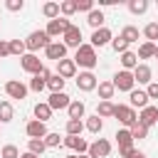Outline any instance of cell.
Returning a JSON list of instances; mask_svg holds the SVG:
<instances>
[{
    "label": "cell",
    "instance_id": "obj_8",
    "mask_svg": "<svg viewBox=\"0 0 158 158\" xmlns=\"http://www.w3.org/2000/svg\"><path fill=\"white\" fill-rule=\"evenodd\" d=\"M27 91H30V86H25V84H22V81H17V79L5 81V94H7L10 99H25V96H27Z\"/></svg>",
    "mask_w": 158,
    "mask_h": 158
},
{
    "label": "cell",
    "instance_id": "obj_26",
    "mask_svg": "<svg viewBox=\"0 0 158 158\" xmlns=\"http://www.w3.org/2000/svg\"><path fill=\"white\" fill-rule=\"evenodd\" d=\"M156 49H158L156 42H143V44L138 47V59H151V57H156Z\"/></svg>",
    "mask_w": 158,
    "mask_h": 158
},
{
    "label": "cell",
    "instance_id": "obj_49",
    "mask_svg": "<svg viewBox=\"0 0 158 158\" xmlns=\"http://www.w3.org/2000/svg\"><path fill=\"white\" fill-rule=\"evenodd\" d=\"M118 0H99V7H109V5H116Z\"/></svg>",
    "mask_w": 158,
    "mask_h": 158
},
{
    "label": "cell",
    "instance_id": "obj_37",
    "mask_svg": "<svg viewBox=\"0 0 158 158\" xmlns=\"http://www.w3.org/2000/svg\"><path fill=\"white\" fill-rule=\"evenodd\" d=\"M42 89H47V79L42 77V74H35L32 79H30V91H42Z\"/></svg>",
    "mask_w": 158,
    "mask_h": 158
},
{
    "label": "cell",
    "instance_id": "obj_2",
    "mask_svg": "<svg viewBox=\"0 0 158 158\" xmlns=\"http://www.w3.org/2000/svg\"><path fill=\"white\" fill-rule=\"evenodd\" d=\"M52 42V37L47 35V30H35V32H30V37L25 40V44H27V49H30V54H35L37 49H47V44Z\"/></svg>",
    "mask_w": 158,
    "mask_h": 158
},
{
    "label": "cell",
    "instance_id": "obj_11",
    "mask_svg": "<svg viewBox=\"0 0 158 158\" xmlns=\"http://www.w3.org/2000/svg\"><path fill=\"white\" fill-rule=\"evenodd\" d=\"M62 146H67V148H72V151H77L79 156H84V153H89V143L81 138V136H64V141H62Z\"/></svg>",
    "mask_w": 158,
    "mask_h": 158
},
{
    "label": "cell",
    "instance_id": "obj_29",
    "mask_svg": "<svg viewBox=\"0 0 158 158\" xmlns=\"http://www.w3.org/2000/svg\"><path fill=\"white\" fill-rule=\"evenodd\" d=\"M121 37L128 42V44H133V42H138V37H141V32H138V27H133V25H126L123 30H121Z\"/></svg>",
    "mask_w": 158,
    "mask_h": 158
},
{
    "label": "cell",
    "instance_id": "obj_46",
    "mask_svg": "<svg viewBox=\"0 0 158 158\" xmlns=\"http://www.w3.org/2000/svg\"><path fill=\"white\" fill-rule=\"evenodd\" d=\"M146 94H148V99H158V81H151L146 86Z\"/></svg>",
    "mask_w": 158,
    "mask_h": 158
},
{
    "label": "cell",
    "instance_id": "obj_51",
    "mask_svg": "<svg viewBox=\"0 0 158 158\" xmlns=\"http://www.w3.org/2000/svg\"><path fill=\"white\" fill-rule=\"evenodd\" d=\"M67 158H89V156H86V153H84V156H79V153H74V156H67Z\"/></svg>",
    "mask_w": 158,
    "mask_h": 158
},
{
    "label": "cell",
    "instance_id": "obj_14",
    "mask_svg": "<svg viewBox=\"0 0 158 158\" xmlns=\"http://www.w3.org/2000/svg\"><path fill=\"white\" fill-rule=\"evenodd\" d=\"M138 121L146 126V128H151L153 123H158V106H146V109H141V114H138Z\"/></svg>",
    "mask_w": 158,
    "mask_h": 158
},
{
    "label": "cell",
    "instance_id": "obj_4",
    "mask_svg": "<svg viewBox=\"0 0 158 158\" xmlns=\"http://www.w3.org/2000/svg\"><path fill=\"white\" fill-rule=\"evenodd\" d=\"M114 116L126 126V128H131L136 121H138V114H136V109H131L128 104H118L116 106V111H114Z\"/></svg>",
    "mask_w": 158,
    "mask_h": 158
},
{
    "label": "cell",
    "instance_id": "obj_42",
    "mask_svg": "<svg viewBox=\"0 0 158 158\" xmlns=\"http://www.w3.org/2000/svg\"><path fill=\"white\" fill-rule=\"evenodd\" d=\"M42 141H44V146H47V148H57V146H62V141H64V138H59V133L49 131V133H47Z\"/></svg>",
    "mask_w": 158,
    "mask_h": 158
},
{
    "label": "cell",
    "instance_id": "obj_53",
    "mask_svg": "<svg viewBox=\"0 0 158 158\" xmlns=\"http://www.w3.org/2000/svg\"><path fill=\"white\" fill-rule=\"evenodd\" d=\"M156 59H158V49H156Z\"/></svg>",
    "mask_w": 158,
    "mask_h": 158
},
{
    "label": "cell",
    "instance_id": "obj_45",
    "mask_svg": "<svg viewBox=\"0 0 158 158\" xmlns=\"http://www.w3.org/2000/svg\"><path fill=\"white\" fill-rule=\"evenodd\" d=\"M5 7H7L10 12H20V10L25 7V2H22V0H7V2H5Z\"/></svg>",
    "mask_w": 158,
    "mask_h": 158
},
{
    "label": "cell",
    "instance_id": "obj_30",
    "mask_svg": "<svg viewBox=\"0 0 158 158\" xmlns=\"http://www.w3.org/2000/svg\"><path fill=\"white\" fill-rule=\"evenodd\" d=\"M64 81H67V79H62L59 74H52V77L47 79V89H49L52 94H57V91H64Z\"/></svg>",
    "mask_w": 158,
    "mask_h": 158
},
{
    "label": "cell",
    "instance_id": "obj_6",
    "mask_svg": "<svg viewBox=\"0 0 158 158\" xmlns=\"http://www.w3.org/2000/svg\"><path fill=\"white\" fill-rule=\"evenodd\" d=\"M20 67L25 69V72H30L32 77L35 74H42V69H44V64H42V59L37 57V54H25V57H20Z\"/></svg>",
    "mask_w": 158,
    "mask_h": 158
},
{
    "label": "cell",
    "instance_id": "obj_9",
    "mask_svg": "<svg viewBox=\"0 0 158 158\" xmlns=\"http://www.w3.org/2000/svg\"><path fill=\"white\" fill-rule=\"evenodd\" d=\"M62 42H64V47L69 49V47H74V49H79L84 42H81V30L77 27V25H72L67 32H64V37H62Z\"/></svg>",
    "mask_w": 158,
    "mask_h": 158
},
{
    "label": "cell",
    "instance_id": "obj_28",
    "mask_svg": "<svg viewBox=\"0 0 158 158\" xmlns=\"http://www.w3.org/2000/svg\"><path fill=\"white\" fill-rule=\"evenodd\" d=\"M59 12H62V10H59V2H44V5H42V15H44L47 20H57Z\"/></svg>",
    "mask_w": 158,
    "mask_h": 158
},
{
    "label": "cell",
    "instance_id": "obj_25",
    "mask_svg": "<svg viewBox=\"0 0 158 158\" xmlns=\"http://www.w3.org/2000/svg\"><path fill=\"white\" fill-rule=\"evenodd\" d=\"M114 138H116V143H118V148H126V146H133V136H131V131H128V128H118Z\"/></svg>",
    "mask_w": 158,
    "mask_h": 158
},
{
    "label": "cell",
    "instance_id": "obj_54",
    "mask_svg": "<svg viewBox=\"0 0 158 158\" xmlns=\"http://www.w3.org/2000/svg\"><path fill=\"white\" fill-rule=\"evenodd\" d=\"M0 126H2V123H0Z\"/></svg>",
    "mask_w": 158,
    "mask_h": 158
},
{
    "label": "cell",
    "instance_id": "obj_5",
    "mask_svg": "<svg viewBox=\"0 0 158 158\" xmlns=\"http://www.w3.org/2000/svg\"><path fill=\"white\" fill-rule=\"evenodd\" d=\"M72 27V22H69V17H57V20H49L47 22V35L49 37H64V32Z\"/></svg>",
    "mask_w": 158,
    "mask_h": 158
},
{
    "label": "cell",
    "instance_id": "obj_33",
    "mask_svg": "<svg viewBox=\"0 0 158 158\" xmlns=\"http://www.w3.org/2000/svg\"><path fill=\"white\" fill-rule=\"evenodd\" d=\"M27 151L35 153V156H42V153L47 151V146H44L42 138H30V141H27Z\"/></svg>",
    "mask_w": 158,
    "mask_h": 158
},
{
    "label": "cell",
    "instance_id": "obj_15",
    "mask_svg": "<svg viewBox=\"0 0 158 158\" xmlns=\"http://www.w3.org/2000/svg\"><path fill=\"white\" fill-rule=\"evenodd\" d=\"M47 104H49V109H52V111H57V109H69L72 99H69L64 91H57V94H49Z\"/></svg>",
    "mask_w": 158,
    "mask_h": 158
},
{
    "label": "cell",
    "instance_id": "obj_41",
    "mask_svg": "<svg viewBox=\"0 0 158 158\" xmlns=\"http://www.w3.org/2000/svg\"><path fill=\"white\" fill-rule=\"evenodd\" d=\"M111 47H114V52H116V54H123V52H128V42H126L121 35L111 40Z\"/></svg>",
    "mask_w": 158,
    "mask_h": 158
},
{
    "label": "cell",
    "instance_id": "obj_50",
    "mask_svg": "<svg viewBox=\"0 0 158 158\" xmlns=\"http://www.w3.org/2000/svg\"><path fill=\"white\" fill-rule=\"evenodd\" d=\"M20 158H40V156H35V153H30V151H27V153H22Z\"/></svg>",
    "mask_w": 158,
    "mask_h": 158
},
{
    "label": "cell",
    "instance_id": "obj_43",
    "mask_svg": "<svg viewBox=\"0 0 158 158\" xmlns=\"http://www.w3.org/2000/svg\"><path fill=\"white\" fill-rule=\"evenodd\" d=\"M22 153L17 151V146H12V143H7V146H2V151H0V158H20Z\"/></svg>",
    "mask_w": 158,
    "mask_h": 158
},
{
    "label": "cell",
    "instance_id": "obj_38",
    "mask_svg": "<svg viewBox=\"0 0 158 158\" xmlns=\"http://www.w3.org/2000/svg\"><path fill=\"white\" fill-rule=\"evenodd\" d=\"M25 40H10V54H17V57H25Z\"/></svg>",
    "mask_w": 158,
    "mask_h": 158
},
{
    "label": "cell",
    "instance_id": "obj_35",
    "mask_svg": "<svg viewBox=\"0 0 158 158\" xmlns=\"http://www.w3.org/2000/svg\"><path fill=\"white\" fill-rule=\"evenodd\" d=\"M143 37H146V42H156L158 44V22H148L143 27Z\"/></svg>",
    "mask_w": 158,
    "mask_h": 158
},
{
    "label": "cell",
    "instance_id": "obj_17",
    "mask_svg": "<svg viewBox=\"0 0 158 158\" xmlns=\"http://www.w3.org/2000/svg\"><path fill=\"white\" fill-rule=\"evenodd\" d=\"M57 74H59L62 79L77 77V64H74V59H62V62H57Z\"/></svg>",
    "mask_w": 158,
    "mask_h": 158
},
{
    "label": "cell",
    "instance_id": "obj_10",
    "mask_svg": "<svg viewBox=\"0 0 158 158\" xmlns=\"http://www.w3.org/2000/svg\"><path fill=\"white\" fill-rule=\"evenodd\" d=\"M96 86H99V81H96L94 72H79V74H77V89H81V91H94Z\"/></svg>",
    "mask_w": 158,
    "mask_h": 158
},
{
    "label": "cell",
    "instance_id": "obj_44",
    "mask_svg": "<svg viewBox=\"0 0 158 158\" xmlns=\"http://www.w3.org/2000/svg\"><path fill=\"white\" fill-rule=\"evenodd\" d=\"M94 10V0H77V12H91Z\"/></svg>",
    "mask_w": 158,
    "mask_h": 158
},
{
    "label": "cell",
    "instance_id": "obj_48",
    "mask_svg": "<svg viewBox=\"0 0 158 158\" xmlns=\"http://www.w3.org/2000/svg\"><path fill=\"white\" fill-rule=\"evenodd\" d=\"M7 54H10V42L7 40H0V59L7 57Z\"/></svg>",
    "mask_w": 158,
    "mask_h": 158
},
{
    "label": "cell",
    "instance_id": "obj_31",
    "mask_svg": "<svg viewBox=\"0 0 158 158\" xmlns=\"http://www.w3.org/2000/svg\"><path fill=\"white\" fill-rule=\"evenodd\" d=\"M84 126H86V131H89V133H101V128H104V118H99V116L94 114V116H89V118H86V123H84Z\"/></svg>",
    "mask_w": 158,
    "mask_h": 158
},
{
    "label": "cell",
    "instance_id": "obj_21",
    "mask_svg": "<svg viewBox=\"0 0 158 158\" xmlns=\"http://www.w3.org/2000/svg\"><path fill=\"white\" fill-rule=\"evenodd\" d=\"M67 114H69V118H84V114H86V106H84V101H79V99H72V104H69V109H67Z\"/></svg>",
    "mask_w": 158,
    "mask_h": 158
},
{
    "label": "cell",
    "instance_id": "obj_18",
    "mask_svg": "<svg viewBox=\"0 0 158 158\" xmlns=\"http://www.w3.org/2000/svg\"><path fill=\"white\" fill-rule=\"evenodd\" d=\"M128 99H131V109H146L148 106V94H146V89H133L131 94H128Z\"/></svg>",
    "mask_w": 158,
    "mask_h": 158
},
{
    "label": "cell",
    "instance_id": "obj_12",
    "mask_svg": "<svg viewBox=\"0 0 158 158\" xmlns=\"http://www.w3.org/2000/svg\"><path fill=\"white\" fill-rule=\"evenodd\" d=\"M111 40H114L111 30H109V27H101V30H94V32H91V42H89V44L96 49V47H104V44H109Z\"/></svg>",
    "mask_w": 158,
    "mask_h": 158
},
{
    "label": "cell",
    "instance_id": "obj_27",
    "mask_svg": "<svg viewBox=\"0 0 158 158\" xmlns=\"http://www.w3.org/2000/svg\"><path fill=\"white\" fill-rule=\"evenodd\" d=\"M114 111H116V104H111V101H99V106H96L99 118H109V116H114Z\"/></svg>",
    "mask_w": 158,
    "mask_h": 158
},
{
    "label": "cell",
    "instance_id": "obj_52",
    "mask_svg": "<svg viewBox=\"0 0 158 158\" xmlns=\"http://www.w3.org/2000/svg\"><path fill=\"white\" fill-rule=\"evenodd\" d=\"M133 158H146V156H143L141 151H136V153H133Z\"/></svg>",
    "mask_w": 158,
    "mask_h": 158
},
{
    "label": "cell",
    "instance_id": "obj_20",
    "mask_svg": "<svg viewBox=\"0 0 158 158\" xmlns=\"http://www.w3.org/2000/svg\"><path fill=\"white\" fill-rule=\"evenodd\" d=\"M35 118L37 121H42V123H47L49 118H52V109H49V104L47 101H40V104H35Z\"/></svg>",
    "mask_w": 158,
    "mask_h": 158
},
{
    "label": "cell",
    "instance_id": "obj_47",
    "mask_svg": "<svg viewBox=\"0 0 158 158\" xmlns=\"http://www.w3.org/2000/svg\"><path fill=\"white\" fill-rule=\"evenodd\" d=\"M133 153H136V148H133V146H126V148H118V156H121V158H133Z\"/></svg>",
    "mask_w": 158,
    "mask_h": 158
},
{
    "label": "cell",
    "instance_id": "obj_16",
    "mask_svg": "<svg viewBox=\"0 0 158 158\" xmlns=\"http://www.w3.org/2000/svg\"><path fill=\"white\" fill-rule=\"evenodd\" d=\"M25 133L30 136V138H44L49 131H47V126L42 123V121H37V118H32L27 126H25Z\"/></svg>",
    "mask_w": 158,
    "mask_h": 158
},
{
    "label": "cell",
    "instance_id": "obj_32",
    "mask_svg": "<svg viewBox=\"0 0 158 158\" xmlns=\"http://www.w3.org/2000/svg\"><path fill=\"white\" fill-rule=\"evenodd\" d=\"M84 128H86V126H84V121H79V118H69V121H67V136H81Z\"/></svg>",
    "mask_w": 158,
    "mask_h": 158
},
{
    "label": "cell",
    "instance_id": "obj_39",
    "mask_svg": "<svg viewBox=\"0 0 158 158\" xmlns=\"http://www.w3.org/2000/svg\"><path fill=\"white\" fill-rule=\"evenodd\" d=\"M128 131H131V136H133V141H136V138L141 141V138H146V136H148V128H146V126H143L141 121H136V123H133V126H131Z\"/></svg>",
    "mask_w": 158,
    "mask_h": 158
},
{
    "label": "cell",
    "instance_id": "obj_34",
    "mask_svg": "<svg viewBox=\"0 0 158 158\" xmlns=\"http://www.w3.org/2000/svg\"><path fill=\"white\" fill-rule=\"evenodd\" d=\"M12 116H15V111H12V104H10V101H0V123H7V121H12Z\"/></svg>",
    "mask_w": 158,
    "mask_h": 158
},
{
    "label": "cell",
    "instance_id": "obj_23",
    "mask_svg": "<svg viewBox=\"0 0 158 158\" xmlns=\"http://www.w3.org/2000/svg\"><path fill=\"white\" fill-rule=\"evenodd\" d=\"M121 67H123L126 72H133V69L138 67V54H136V52H131V49H128V52H123V54H121Z\"/></svg>",
    "mask_w": 158,
    "mask_h": 158
},
{
    "label": "cell",
    "instance_id": "obj_7",
    "mask_svg": "<svg viewBox=\"0 0 158 158\" xmlns=\"http://www.w3.org/2000/svg\"><path fill=\"white\" fill-rule=\"evenodd\" d=\"M111 153V143L106 141V138H96L94 143H89V158H106Z\"/></svg>",
    "mask_w": 158,
    "mask_h": 158
},
{
    "label": "cell",
    "instance_id": "obj_40",
    "mask_svg": "<svg viewBox=\"0 0 158 158\" xmlns=\"http://www.w3.org/2000/svg\"><path fill=\"white\" fill-rule=\"evenodd\" d=\"M59 10H62V17L74 15V12H77V0H64V2H59Z\"/></svg>",
    "mask_w": 158,
    "mask_h": 158
},
{
    "label": "cell",
    "instance_id": "obj_24",
    "mask_svg": "<svg viewBox=\"0 0 158 158\" xmlns=\"http://www.w3.org/2000/svg\"><path fill=\"white\" fill-rule=\"evenodd\" d=\"M96 89H99V99H101V101H111V99H114V91H116V89H114L111 81H99Z\"/></svg>",
    "mask_w": 158,
    "mask_h": 158
},
{
    "label": "cell",
    "instance_id": "obj_22",
    "mask_svg": "<svg viewBox=\"0 0 158 158\" xmlns=\"http://www.w3.org/2000/svg\"><path fill=\"white\" fill-rule=\"evenodd\" d=\"M104 20H106V17H104L101 7H99V10L94 7V10L86 15V22H89V27H94V30H101V27H104Z\"/></svg>",
    "mask_w": 158,
    "mask_h": 158
},
{
    "label": "cell",
    "instance_id": "obj_36",
    "mask_svg": "<svg viewBox=\"0 0 158 158\" xmlns=\"http://www.w3.org/2000/svg\"><path fill=\"white\" fill-rule=\"evenodd\" d=\"M128 10L133 15H143L148 10V0H128Z\"/></svg>",
    "mask_w": 158,
    "mask_h": 158
},
{
    "label": "cell",
    "instance_id": "obj_3",
    "mask_svg": "<svg viewBox=\"0 0 158 158\" xmlns=\"http://www.w3.org/2000/svg\"><path fill=\"white\" fill-rule=\"evenodd\" d=\"M111 84H114V89H118V91H133V86H136V79H133V72H126V69H121V72H116L114 74V79H111Z\"/></svg>",
    "mask_w": 158,
    "mask_h": 158
},
{
    "label": "cell",
    "instance_id": "obj_1",
    "mask_svg": "<svg viewBox=\"0 0 158 158\" xmlns=\"http://www.w3.org/2000/svg\"><path fill=\"white\" fill-rule=\"evenodd\" d=\"M96 62H99V57H96V49H94L91 44H81V47L74 52V64H77V67H84L86 72H91V69L96 67Z\"/></svg>",
    "mask_w": 158,
    "mask_h": 158
},
{
    "label": "cell",
    "instance_id": "obj_13",
    "mask_svg": "<svg viewBox=\"0 0 158 158\" xmlns=\"http://www.w3.org/2000/svg\"><path fill=\"white\" fill-rule=\"evenodd\" d=\"M44 54H47V59L62 62V59H67V47H64V42H49L47 49H44Z\"/></svg>",
    "mask_w": 158,
    "mask_h": 158
},
{
    "label": "cell",
    "instance_id": "obj_19",
    "mask_svg": "<svg viewBox=\"0 0 158 158\" xmlns=\"http://www.w3.org/2000/svg\"><path fill=\"white\" fill-rule=\"evenodd\" d=\"M133 79H136L138 84H146V86H148V84L153 81V72H151V67H148V64H138V67L133 69Z\"/></svg>",
    "mask_w": 158,
    "mask_h": 158
}]
</instances>
